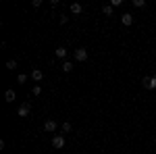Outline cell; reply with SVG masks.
Segmentation results:
<instances>
[{"mask_svg": "<svg viewBox=\"0 0 156 154\" xmlns=\"http://www.w3.org/2000/svg\"><path fill=\"white\" fill-rule=\"evenodd\" d=\"M75 59L79 60V63L87 60V50H85V48H77V50H75Z\"/></svg>", "mask_w": 156, "mask_h": 154, "instance_id": "6da1fadb", "label": "cell"}, {"mask_svg": "<svg viewBox=\"0 0 156 154\" xmlns=\"http://www.w3.org/2000/svg\"><path fill=\"white\" fill-rule=\"evenodd\" d=\"M44 129L48 131V133H52V131H56V121H52V119H48V121L44 123Z\"/></svg>", "mask_w": 156, "mask_h": 154, "instance_id": "7a4b0ae2", "label": "cell"}, {"mask_svg": "<svg viewBox=\"0 0 156 154\" xmlns=\"http://www.w3.org/2000/svg\"><path fill=\"white\" fill-rule=\"evenodd\" d=\"M52 146H54V148H62V146H65V138H62V135H54V138H52Z\"/></svg>", "mask_w": 156, "mask_h": 154, "instance_id": "3957f363", "label": "cell"}, {"mask_svg": "<svg viewBox=\"0 0 156 154\" xmlns=\"http://www.w3.org/2000/svg\"><path fill=\"white\" fill-rule=\"evenodd\" d=\"M144 85H146V90H156V79L154 77H146Z\"/></svg>", "mask_w": 156, "mask_h": 154, "instance_id": "277c9868", "label": "cell"}, {"mask_svg": "<svg viewBox=\"0 0 156 154\" xmlns=\"http://www.w3.org/2000/svg\"><path fill=\"white\" fill-rule=\"evenodd\" d=\"M121 23H123V25H131L133 23V15H129V13L121 15Z\"/></svg>", "mask_w": 156, "mask_h": 154, "instance_id": "5b68a950", "label": "cell"}, {"mask_svg": "<svg viewBox=\"0 0 156 154\" xmlns=\"http://www.w3.org/2000/svg\"><path fill=\"white\" fill-rule=\"evenodd\" d=\"M42 77H44V73L40 71V69H34V71H31V79H34V81H42Z\"/></svg>", "mask_w": 156, "mask_h": 154, "instance_id": "8992f818", "label": "cell"}, {"mask_svg": "<svg viewBox=\"0 0 156 154\" xmlns=\"http://www.w3.org/2000/svg\"><path fill=\"white\" fill-rule=\"evenodd\" d=\"M27 115H29V102L19 106V117H27Z\"/></svg>", "mask_w": 156, "mask_h": 154, "instance_id": "52a82bcc", "label": "cell"}, {"mask_svg": "<svg viewBox=\"0 0 156 154\" xmlns=\"http://www.w3.org/2000/svg\"><path fill=\"white\" fill-rule=\"evenodd\" d=\"M15 98H17V94H15V90H6V92H4V100H6V102H12Z\"/></svg>", "mask_w": 156, "mask_h": 154, "instance_id": "ba28073f", "label": "cell"}, {"mask_svg": "<svg viewBox=\"0 0 156 154\" xmlns=\"http://www.w3.org/2000/svg\"><path fill=\"white\" fill-rule=\"evenodd\" d=\"M81 11H83V6H81L79 2H73V4H71V13H75V15H77V13H81Z\"/></svg>", "mask_w": 156, "mask_h": 154, "instance_id": "9c48e42d", "label": "cell"}, {"mask_svg": "<svg viewBox=\"0 0 156 154\" xmlns=\"http://www.w3.org/2000/svg\"><path fill=\"white\" fill-rule=\"evenodd\" d=\"M54 54H56L58 59H65V56H67V50H65V48L60 46V48H56V52H54Z\"/></svg>", "mask_w": 156, "mask_h": 154, "instance_id": "30bf717a", "label": "cell"}, {"mask_svg": "<svg viewBox=\"0 0 156 154\" xmlns=\"http://www.w3.org/2000/svg\"><path fill=\"white\" fill-rule=\"evenodd\" d=\"M62 71H65V73L73 71V63H69V60H65V63H62Z\"/></svg>", "mask_w": 156, "mask_h": 154, "instance_id": "8fae6325", "label": "cell"}, {"mask_svg": "<svg viewBox=\"0 0 156 154\" xmlns=\"http://www.w3.org/2000/svg\"><path fill=\"white\" fill-rule=\"evenodd\" d=\"M6 69H9V71L17 69V60H6Z\"/></svg>", "mask_w": 156, "mask_h": 154, "instance_id": "7c38bea8", "label": "cell"}, {"mask_svg": "<svg viewBox=\"0 0 156 154\" xmlns=\"http://www.w3.org/2000/svg\"><path fill=\"white\" fill-rule=\"evenodd\" d=\"M112 9H115L112 4H106V6L102 9V13H104V15H112Z\"/></svg>", "mask_w": 156, "mask_h": 154, "instance_id": "4fadbf2b", "label": "cell"}, {"mask_svg": "<svg viewBox=\"0 0 156 154\" xmlns=\"http://www.w3.org/2000/svg\"><path fill=\"white\" fill-rule=\"evenodd\" d=\"M133 6L142 9V6H146V0H133Z\"/></svg>", "mask_w": 156, "mask_h": 154, "instance_id": "5bb4252c", "label": "cell"}, {"mask_svg": "<svg viewBox=\"0 0 156 154\" xmlns=\"http://www.w3.org/2000/svg\"><path fill=\"white\" fill-rule=\"evenodd\" d=\"M62 131H67V133L71 131V123H69V121H65V123H62Z\"/></svg>", "mask_w": 156, "mask_h": 154, "instance_id": "9a60e30c", "label": "cell"}, {"mask_svg": "<svg viewBox=\"0 0 156 154\" xmlns=\"http://www.w3.org/2000/svg\"><path fill=\"white\" fill-rule=\"evenodd\" d=\"M17 81H19V83H25V81H27V75H23V73H21V75L17 77Z\"/></svg>", "mask_w": 156, "mask_h": 154, "instance_id": "2e32d148", "label": "cell"}, {"mask_svg": "<svg viewBox=\"0 0 156 154\" xmlns=\"http://www.w3.org/2000/svg\"><path fill=\"white\" fill-rule=\"evenodd\" d=\"M40 94H42V88L36 85V88H34V96H40Z\"/></svg>", "mask_w": 156, "mask_h": 154, "instance_id": "e0dca14e", "label": "cell"}, {"mask_svg": "<svg viewBox=\"0 0 156 154\" xmlns=\"http://www.w3.org/2000/svg\"><path fill=\"white\" fill-rule=\"evenodd\" d=\"M154 79H156V73H154Z\"/></svg>", "mask_w": 156, "mask_h": 154, "instance_id": "ac0fdd59", "label": "cell"}]
</instances>
